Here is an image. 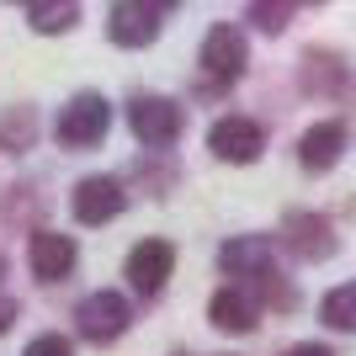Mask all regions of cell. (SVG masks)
<instances>
[{
	"instance_id": "3957f363",
	"label": "cell",
	"mask_w": 356,
	"mask_h": 356,
	"mask_svg": "<svg viewBox=\"0 0 356 356\" xmlns=\"http://www.w3.org/2000/svg\"><path fill=\"white\" fill-rule=\"evenodd\" d=\"M134 309H128V298L122 293H90L80 309H74V325L86 341H118L122 330H128Z\"/></svg>"
},
{
	"instance_id": "5b68a950",
	"label": "cell",
	"mask_w": 356,
	"mask_h": 356,
	"mask_svg": "<svg viewBox=\"0 0 356 356\" xmlns=\"http://www.w3.org/2000/svg\"><path fill=\"white\" fill-rule=\"evenodd\" d=\"M128 122H134V134L144 138V144H176L181 138V106L170 102V96H138L134 106H128Z\"/></svg>"
},
{
	"instance_id": "8992f818",
	"label": "cell",
	"mask_w": 356,
	"mask_h": 356,
	"mask_svg": "<svg viewBox=\"0 0 356 356\" xmlns=\"http://www.w3.org/2000/svg\"><path fill=\"white\" fill-rule=\"evenodd\" d=\"M74 239L70 234H54V229H38L32 234V245H27V266H32V277L38 282H64L74 271Z\"/></svg>"
},
{
	"instance_id": "d6986e66",
	"label": "cell",
	"mask_w": 356,
	"mask_h": 356,
	"mask_svg": "<svg viewBox=\"0 0 356 356\" xmlns=\"http://www.w3.org/2000/svg\"><path fill=\"white\" fill-rule=\"evenodd\" d=\"M16 325V303L11 298H0V330H11Z\"/></svg>"
},
{
	"instance_id": "52a82bcc",
	"label": "cell",
	"mask_w": 356,
	"mask_h": 356,
	"mask_svg": "<svg viewBox=\"0 0 356 356\" xmlns=\"http://www.w3.org/2000/svg\"><path fill=\"white\" fill-rule=\"evenodd\" d=\"M122 202H128V192H122L112 176H86L70 197V208H74L80 223H112L122 213Z\"/></svg>"
},
{
	"instance_id": "4fadbf2b",
	"label": "cell",
	"mask_w": 356,
	"mask_h": 356,
	"mask_svg": "<svg viewBox=\"0 0 356 356\" xmlns=\"http://www.w3.org/2000/svg\"><path fill=\"white\" fill-rule=\"evenodd\" d=\"M287 239H293V250L303 255V261H325V255L335 250L330 223L319 218V213H293V218H287Z\"/></svg>"
},
{
	"instance_id": "7c38bea8",
	"label": "cell",
	"mask_w": 356,
	"mask_h": 356,
	"mask_svg": "<svg viewBox=\"0 0 356 356\" xmlns=\"http://www.w3.org/2000/svg\"><path fill=\"white\" fill-rule=\"evenodd\" d=\"M218 261H223L229 277H266L271 271V245L261 234H245V239H229Z\"/></svg>"
},
{
	"instance_id": "9a60e30c",
	"label": "cell",
	"mask_w": 356,
	"mask_h": 356,
	"mask_svg": "<svg viewBox=\"0 0 356 356\" xmlns=\"http://www.w3.org/2000/svg\"><path fill=\"white\" fill-rule=\"evenodd\" d=\"M319 319H325L330 330H356V282L335 287V293H325V303H319Z\"/></svg>"
},
{
	"instance_id": "7a4b0ae2",
	"label": "cell",
	"mask_w": 356,
	"mask_h": 356,
	"mask_svg": "<svg viewBox=\"0 0 356 356\" xmlns=\"http://www.w3.org/2000/svg\"><path fill=\"white\" fill-rule=\"evenodd\" d=\"M106 122H112V112H106L102 96H74L59 112V144L64 149H96L106 138Z\"/></svg>"
},
{
	"instance_id": "277c9868",
	"label": "cell",
	"mask_w": 356,
	"mask_h": 356,
	"mask_svg": "<svg viewBox=\"0 0 356 356\" xmlns=\"http://www.w3.org/2000/svg\"><path fill=\"white\" fill-rule=\"evenodd\" d=\"M208 149L229 165H250V160H261L266 134H261V122H250V118H218L208 128Z\"/></svg>"
},
{
	"instance_id": "9c48e42d",
	"label": "cell",
	"mask_w": 356,
	"mask_h": 356,
	"mask_svg": "<svg viewBox=\"0 0 356 356\" xmlns=\"http://www.w3.org/2000/svg\"><path fill=\"white\" fill-rule=\"evenodd\" d=\"M170 266H176V250H170L165 239H144V245L128 255V282H134L138 293H160Z\"/></svg>"
},
{
	"instance_id": "e0dca14e",
	"label": "cell",
	"mask_w": 356,
	"mask_h": 356,
	"mask_svg": "<svg viewBox=\"0 0 356 356\" xmlns=\"http://www.w3.org/2000/svg\"><path fill=\"white\" fill-rule=\"evenodd\" d=\"M22 356H74V351H70V341H64V335H38Z\"/></svg>"
},
{
	"instance_id": "30bf717a",
	"label": "cell",
	"mask_w": 356,
	"mask_h": 356,
	"mask_svg": "<svg viewBox=\"0 0 356 356\" xmlns=\"http://www.w3.org/2000/svg\"><path fill=\"white\" fill-rule=\"evenodd\" d=\"M208 319L218 330H229V335H245V330H255V319H261V303H255L245 287H223V293H213Z\"/></svg>"
},
{
	"instance_id": "8fae6325",
	"label": "cell",
	"mask_w": 356,
	"mask_h": 356,
	"mask_svg": "<svg viewBox=\"0 0 356 356\" xmlns=\"http://www.w3.org/2000/svg\"><path fill=\"white\" fill-rule=\"evenodd\" d=\"M341 154H346V128H341V122H314L309 134L298 138V160H303V170H330Z\"/></svg>"
},
{
	"instance_id": "6da1fadb",
	"label": "cell",
	"mask_w": 356,
	"mask_h": 356,
	"mask_svg": "<svg viewBox=\"0 0 356 356\" xmlns=\"http://www.w3.org/2000/svg\"><path fill=\"white\" fill-rule=\"evenodd\" d=\"M165 16H170V6H160V0H122L106 11V38L118 48H149L160 38Z\"/></svg>"
},
{
	"instance_id": "2e32d148",
	"label": "cell",
	"mask_w": 356,
	"mask_h": 356,
	"mask_svg": "<svg viewBox=\"0 0 356 356\" xmlns=\"http://www.w3.org/2000/svg\"><path fill=\"white\" fill-rule=\"evenodd\" d=\"M287 16H293V6H250V22H255L261 32H282Z\"/></svg>"
},
{
	"instance_id": "ba28073f",
	"label": "cell",
	"mask_w": 356,
	"mask_h": 356,
	"mask_svg": "<svg viewBox=\"0 0 356 356\" xmlns=\"http://www.w3.org/2000/svg\"><path fill=\"white\" fill-rule=\"evenodd\" d=\"M202 70L213 80H239L245 74V32L239 27H213L202 38Z\"/></svg>"
},
{
	"instance_id": "ffe728a7",
	"label": "cell",
	"mask_w": 356,
	"mask_h": 356,
	"mask_svg": "<svg viewBox=\"0 0 356 356\" xmlns=\"http://www.w3.org/2000/svg\"><path fill=\"white\" fill-rule=\"evenodd\" d=\"M0 277H6V261H0Z\"/></svg>"
},
{
	"instance_id": "ac0fdd59",
	"label": "cell",
	"mask_w": 356,
	"mask_h": 356,
	"mask_svg": "<svg viewBox=\"0 0 356 356\" xmlns=\"http://www.w3.org/2000/svg\"><path fill=\"white\" fill-rule=\"evenodd\" d=\"M287 356H335V351H330V346H314V341H309V346H293Z\"/></svg>"
},
{
	"instance_id": "5bb4252c",
	"label": "cell",
	"mask_w": 356,
	"mask_h": 356,
	"mask_svg": "<svg viewBox=\"0 0 356 356\" xmlns=\"http://www.w3.org/2000/svg\"><path fill=\"white\" fill-rule=\"evenodd\" d=\"M27 22L38 32H70L80 22V6L74 0H38V6H27Z\"/></svg>"
}]
</instances>
